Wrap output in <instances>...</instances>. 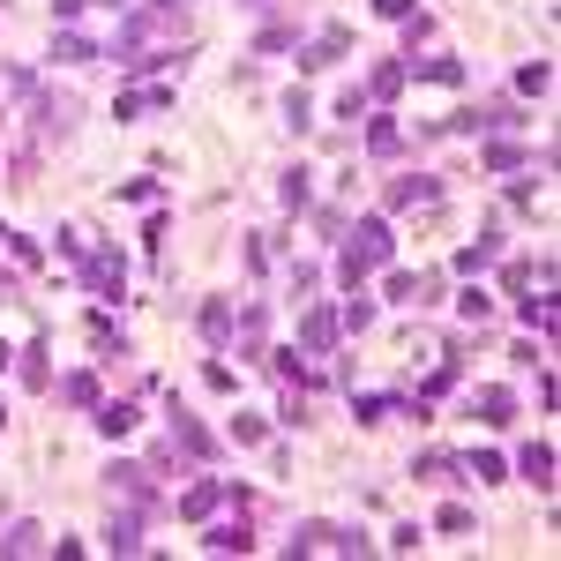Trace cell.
<instances>
[{
    "mask_svg": "<svg viewBox=\"0 0 561 561\" xmlns=\"http://www.w3.org/2000/svg\"><path fill=\"white\" fill-rule=\"evenodd\" d=\"M382 262H389V225H382V217H360V225L345 232V255H337V277H345V285L360 292V285H367V270H382Z\"/></svg>",
    "mask_w": 561,
    "mask_h": 561,
    "instance_id": "1",
    "label": "cell"
},
{
    "mask_svg": "<svg viewBox=\"0 0 561 561\" xmlns=\"http://www.w3.org/2000/svg\"><path fill=\"white\" fill-rule=\"evenodd\" d=\"M83 285L98 292V300H120V285H128V262H120V247H105V255L83 262Z\"/></svg>",
    "mask_w": 561,
    "mask_h": 561,
    "instance_id": "2",
    "label": "cell"
},
{
    "mask_svg": "<svg viewBox=\"0 0 561 561\" xmlns=\"http://www.w3.org/2000/svg\"><path fill=\"white\" fill-rule=\"evenodd\" d=\"M173 442L187 449V457H217V442H210V427H202L195 412H187V404L173 397Z\"/></svg>",
    "mask_w": 561,
    "mask_h": 561,
    "instance_id": "3",
    "label": "cell"
},
{
    "mask_svg": "<svg viewBox=\"0 0 561 561\" xmlns=\"http://www.w3.org/2000/svg\"><path fill=\"white\" fill-rule=\"evenodd\" d=\"M345 30H322V38L315 45H300V75H322V68H330V60H345Z\"/></svg>",
    "mask_w": 561,
    "mask_h": 561,
    "instance_id": "4",
    "label": "cell"
},
{
    "mask_svg": "<svg viewBox=\"0 0 561 561\" xmlns=\"http://www.w3.org/2000/svg\"><path fill=\"white\" fill-rule=\"evenodd\" d=\"M337 345V315L330 307H307L300 315V352H330Z\"/></svg>",
    "mask_w": 561,
    "mask_h": 561,
    "instance_id": "5",
    "label": "cell"
},
{
    "mask_svg": "<svg viewBox=\"0 0 561 561\" xmlns=\"http://www.w3.org/2000/svg\"><path fill=\"white\" fill-rule=\"evenodd\" d=\"M105 547H113V554H135V547H143V509H120V517L105 524Z\"/></svg>",
    "mask_w": 561,
    "mask_h": 561,
    "instance_id": "6",
    "label": "cell"
},
{
    "mask_svg": "<svg viewBox=\"0 0 561 561\" xmlns=\"http://www.w3.org/2000/svg\"><path fill=\"white\" fill-rule=\"evenodd\" d=\"M419 202H442V187H434V180H389V210H419Z\"/></svg>",
    "mask_w": 561,
    "mask_h": 561,
    "instance_id": "7",
    "label": "cell"
},
{
    "mask_svg": "<svg viewBox=\"0 0 561 561\" xmlns=\"http://www.w3.org/2000/svg\"><path fill=\"white\" fill-rule=\"evenodd\" d=\"M487 262H502V232H494V225H487V232H479V240L457 255V270H487Z\"/></svg>",
    "mask_w": 561,
    "mask_h": 561,
    "instance_id": "8",
    "label": "cell"
},
{
    "mask_svg": "<svg viewBox=\"0 0 561 561\" xmlns=\"http://www.w3.org/2000/svg\"><path fill=\"white\" fill-rule=\"evenodd\" d=\"M202 547H210V554H247L255 539H247V524H210V532H202Z\"/></svg>",
    "mask_w": 561,
    "mask_h": 561,
    "instance_id": "9",
    "label": "cell"
},
{
    "mask_svg": "<svg viewBox=\"0 0 561 561\" xmlns=\"http://www.w3.org/2000/svg\"><path fill=\"white\" fill-rule=\"evenodd\" d=\"M517 472L532 479V487H554V449H547V442H532V449L517 457Z\"/></svg>",
    "mask_w": 561,
    "mask_h": 561,
    "instance_id": "10",
    "label": "cell"
},
{
    "mask_svg": "<svg viewBox=\"0 0 561 561\" xmlns=\"http://www.w3.org/2000/svg\"><path fill=\"white\" fill-rule=\"evenodd\" d=\"M202 337H210V345H225V337H232V300H202Z\"/></svg>",
    "mask_w": 561,
    "mask_h": 561,
    "instance_id": "11",
    "label": "cell"
},
{
    "mask_svg": "<svg viewBox=\"0 0 561 561\" xmlns=\"http://www.w3.org/2000/svg\"><path fill=\"white\" fill-rule=\"evenodd\" d=\"M472 412L487 419V427H502V419L517 412V397H509V389H479V397H472Z\"/></svg>",
    "mask_w": 561,
    "mask_h": 561,
    "instance_id": "12",
    "label": "cell"
},
{
    "mask_svg": "<svg viewBox=\"0 0 561 561\" xmlns=\"http://www.w3.org/2000/svg\"><path fill=\"white\" fill-rule=\"evenodd\" d=\"M404 75H419V83H464V68H457V60H412Z\"/></svg>",
    "mask_w": 561,
    "mask_h": 561,
    "instance_id": "13",
    "label": "cell"
},
{
    "mask_svg": "<svg viewBox=\"0 0 561 561\" xmlns=\"http://www.w3.org/2000/svg\"><path fill=\"white\" fill-rule=\"evenodd\" d=\"M457 464H464V472H472V479H479V487H494V479H502V472H509V464H502V457H494V449H479V457H457Z\"/></svg>",
    "mask_w": 561,
    "mask_h": 561,
    "instance_id": "14",
    "label": "cell"
},
{
    "mask_svg": "<svg viewBox=\"0 0 561 561\" xmlns=\"http://www.w3.org/2000/svg\"><path fill=\"white\" fill-rule=\"evenodd\" d=\"M217 502H225V487H187L180 494V517H210Z\"/></svg>",
    "mask_w": 561,
    "mask_h": 561,
    "instance_id": "15",
    "label": "cell"
},
{
    "mask_svg": "<svg viewBox=\"0 0 561 561\" xmlns=\"http://www.w3.org/2000/svg\"><path fill=\"white\" fill-rule=\"evenodd\" d=\"M98 427L113 434V442H120V434H135V404H98Z\"/></svg>",
    "mask_w": 561,
    "mask_h": 561,
    "instance_id": "16",
    "label": "cell"
},
{
    "mask_svg": "<svg viewBox=\"0 0 561 561\" xmlns=\"http://www.w3.org/2000/svg\"><path fill=\"white\" fill-rule=\"evenodd\" d=\"M60 397H68V404H98V374H68V382H60Z\"/></svg>",
    "mask_w": 561,
    "mask_h": 561,
    "instance_id": "17",
    "label": "cell"
},
{
    "mask_svg": "<svg viewBox=\"0 0 561 561\" xmlns=\"http://www.w3.org/2000/svg\"><path fill=\"white\" fill-rule=\"evenodd\" d=\"M53 60H90V38H83V30H60V38H53Z\"/></svg>",
    "mask_w": 561,
    "mask_h": 561,
    "instance_id": "18",
    "label": "cell"
},
{
    "mask_svg": "<svg viewBox=\"0 0 561 561\" xmlns=\"http://www.w3.org/2000/svg\"><path fill=\"white\" fill-rule=\"evenodd\" d=\"M367 150H374V158H389V150H397V120H374V128H367Z\"/></svg>",
    "mask_w": 561,
    "mask_h": 561,
    "instance_id": "19",
    "label": "cell"
},
{
    "mask_svg": "<svg viewBox=\"0 0 561 561\" xmlns=\"http://www.w3.org/2000/svg\"><path fill=\"white\" fill-rule=\"evenodd\" d=\"M487 165H494V173H517L524 150H517V143H487Z\"/></svg>",
    "mask_w": 561,
    "mask_h": 561,
    "instance_id": "20",
    "label": "cell"
},
{
    "mask_svg": "<svg viewBox=\"0 0 561 561\" xmlns=\"http://www.w3.org/2000/svg\"><path fill=\"white\" fill-rule=\"evenodd\" d=\"M524 322H532V330H539V337H547V330H554V322H561V315H554V300H524Z\"/></svg>",
    "mask_w": 561,
    "mask_h": 561,
    "instance_id": "21",
    "label": "cell"
},
{
    "mask_svg": "<svg viewBox=\"0 0 561 561\" xmlns=\"http://www.w3.org/2000/svg\"><path fill=\"white\" fill-rule=\"evenodd\" d=\"M0 547H8V554H38V524H15V532L0 539Z\"/></svg>",
    "mask_w": 561,
    "mask_h": 561,
    "instance_id": "22",
    "label": "cell"
},
{
    "mask_svg": "<svg viewBox=\"0 0 561 561\" xmlns=\"http://www.w3.org/2000/svg\"><path fill=\"white\" fill-rule=\"evenodd\" d=\"M404 83V68H397V60H389V68H374V83H367V98H389V90H397Z\"/></svg>",
    "mask_w": 561,
    "mask_h": 561,
    "instance_id": "23",
    "label": "cell"
},
{
    "mask_svg": "<svg viewBox=\"0 0 561 561\" xmlns=\"http://www.w3.org/2000/svg\"><path fill=\"white\" fill-rule=\"evenodd\" d=\"M554 83V68H547V60H532V68H517V90H547Z\"/></svg>",
    "mask_w": 561,
    "mask_h": 561,
    "instance_id": "24",
    "label": "cell"
},
{
    "mask_svg": "<svg viewBox=\"0 0 561 561\" xmlns=\"http://www.w3.org/2000/svg\"><path fill=\"white\" fill-rule=\"evenodd\" d=\"M23 382H30V389H45V345H30V352H23Z\"/></svg>",
    "mask_w": 561,
    "mask_h": 561,
    "instance_id": "25",
    "label": "cell"
},
{
    "mask_svg": "<svg viewBox=\"0 0 561 561\" xmlns=\"http://www.w3.org/2000/svg\"><path fill=\"white\" fill-rule=\"evenodd\" d=\"M285 120H292V128H307V120H315V105H307V90H292V98H285Z\"/></svg>",
    "mask_w": 561,
    "mask_h": 561,
    "instance_id": "26",
    "label": "cell"
},
{
    "mask_svg": "<svg viewBox=\"0 0 561 561\" xmlns=\"http://www.w3.org/2000/svg\"><path fill=\"white\" fill-rule=\"evenodd\" d=\"M232 442H262V412H240V419H232Z\"/></svg>",
    "mask_w": 561,
    "mask_h": 561,
    "instance_id": "27",
    "label": "cell"
},
{
    "mask_svg": "<svg viewBox=\"0 0 561 561\" xmlns=\"http://www.w3.org/2000/svg\"><path fill=\"white\" fill-rule=\"evenodd\" d=\"M457 307H464V315H472V322H487V315H494V300H487V292H479V285H472V292H464V300H457Z\"/></svg>",
    "mask_w": 561,
    "mask_h": 561,
    "instance_id": "28",
    "label": "cell"
},
{
    "mask_svg": "<svg viewBox=\"0 0 561 561\" xmlns=\"http://www.w3.org/2000/svg\"><path fill=\"white\" fill-rule=\"evenodd\" d=\"M367 322H374V307H367V300H352L345 315H337V330H367Z\"/></svg>",
    "mask_w": 561,
    "mask_h": 561,
    "instance_id": "29",
    "label": "cell"
},
{
    "mask_svg": "<svg viewBox=\"0 0 561 561\" xmlns=\"http://www.w3.org/2000/svg\"><path fill=\"white\" fill-rule=\"evenodd\" d=\"M374 15H397V23H404V15H412V0H374Z\"/></svg>",
    "mask_w": 561,
    "mask_h": 561,
    "instance_id": "30",
    "label": "cell"
},
{
    "mask_svg": "<svg viewBox=\"0 0 561 561\" xmlns=\"http://www.w3.org/2000/svg\"><path fill=\"white\" fill-rule=\"evenodd\" d=\"M83 8H90V0H53V15H68V23H75Z\"/></svg>",
    "mask_w": 561,
    "mask_h": 561,
    "instance_id": "31",
    "label": "cell"
},
{
    "mask_svg": "<svg viewBox=\"0 0 561 561\" xmlns=\"http://www.w3.org/2000/svg\"><path fill=\"white\" fill-rule=\"evenodd\" d=\"M0 240H8V232H0Z\"/></svg>",
    "mask_w": 561,
    "mask_h": 561,
    "instance_id": "32",
    "label": "cell"
}]
</instances>
